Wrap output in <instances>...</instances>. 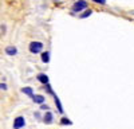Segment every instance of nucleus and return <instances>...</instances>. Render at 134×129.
<instances>
[{
    "mask_svg": "<svg viewBox=\"0 0 134 129\" xmlns=\"http://www.w3.org/2000/svg\"><path fill=\"white\" fill-rule=\"evenodd\" d=\"M42 49H43V45H42L40 42H31V43H30V51H31L32 54L40 52Z\"/></svg>",
    "mask_w": 134,
    "mask_h": 129,
    "instance_id": "obj_1",
    "label": "nucleus"
},
{
    "mask_svg": "<svg viewBox=\"0 0 134 129\" xmlns=\"http://www.w3.org/2000/svg\"><path fill=\"white\" fill-rule=\"evenodd\" d=\"M87 8V3L85 2V0H79V2H76L74 6H72V11L74 12H79V11Z\"/></svg>",
    "mask_w": 134,
    "mask_h": 129,
    "instance_id": "obj_2",
    "label": "nucleus"
},
{
    "mask_svg": "<svg viewBox=\"0 0 134 129\" xmlns=\"http://www.w3.org/2000/svg\"><path fill=\"white\" fill-rule=\"evenodd\" d=\"M24 124H26V121H24L23 117H16L15 121H14V128L15 129H20V128L24 126Z\"/></svg>",
    "mask_w": 134,
    "mask_h": 129,
    "instance_id": "obj_3",
    "label": "nucleus"
},
{
    "mask_svg": "<svg viewBox=\"0 0 134 129\" xmlns=\"http://www.w3.org/2000/svg\"><path fill=\"white\" fill-rule=\"evenodd\" d=\"M38 79H39L42 83H44V85H48V77H47V75L39 74V75H38Z\"/></svg>",
    "mask_w": 134,
    "mask_h": 129,
    "instance_id": "obj_4",
    "label": "nucleus"
},
{
    "mask_svg": "<svg viewBox=\"0 0 134 129\" xmlns=\"http://www.w3.org/2000/svg\"><path fill=\"white\" fill-rule=\"evenodd\" d=\"M5 52L8 54V55H16L18 50H16L15 47H12V46H8V47L5 49Z\"/></svg>",
    "mask_w": 134,
    "mask_h": 129,
    "instance_id": "obj_5",
    "label": "nucleus"
},
{
    "mask_svg": "<svg viewBox=\"0 0 134 129\" xmlns=\"http://www.w3.org/2000/svg\"><path fill=\"white\" fill-rule=\"evenodd\" d=\"M21 92H23L24 94H27V95H30V97H32V98H34V90H32L31 88H23V89H21Z\"/></svg>",
    "mask_w": 134,
    "mask_h": 129,
    "instance_id": "obj_6",
    "label": "nucleus"
},
{
    "mask_svg": "<svg viewBox=\"0 0 134 129\" xmlns=\"http://www.w3.org/2000/svg\"><path fill=\"white\" fill-rule=\"evenodd\" d=\"M42 61H43L44 63L50 62V52H48V51H46V52H43V54H42Z\"/></svg>",
    "mask_w": 134,
    "mask_h": 129,
    "instance_id": "obj_7",
    "label": "nucleus"
},
{
    "mask_svg": "<svg viewBox=\"0 0 134 129\" xmlns=\"http://www.w3.org/2000/svg\"><path fill=\"white\" fill-rule=\"evenodd\" d=\"M34 101L36 104H43L44 102V97L43 95H34Z\"/></svg>",
    "mask_w": 134,
    "mask_h": 129,
    "instance_id": "obj_8",
    "label": "nucleus"
},
{
    "mask_svg": "<svg viewBox=\"0 0 134 129\" xmlns=\"http://www.w3.org/2000/svg\"><path fill=\"white\" fill-rule=\"evenodd\" d=\"M52 121V113H46V116H44V122H46V124H50Z\"/></svg>",
    "mask_w": 134,
    "mask_h": 129,
    "instance_id": "obj_9",
    "label": "nucleus"
},
{
    "mask_svg": "<svg viewBox=\"0 0 134 129\" xmlns=\"http://www.w3.org/2000/svg\"><path fill=\"white\" fill-rule=\"evenodd\" d=\"M54 98H55V102H57V106H58V110H59L60 113H63V108H62V105H60V101L58 100V97H57V95H54Z\"/></svg>",
    "mask_w": 134,
    "mask_h": 129,
    "instance_id": "obj_10",
    "label": "nucleus"
},
{
    "mask_svg": "<svg viewBox=\"0 0 134 129\" xmlns=\"http://www.w3.org/2000/svg\"><path fill=\"white\" fill-rule=\"evenodd\" d=\"M60 124H63V125H71L72 122L69 120V118H66V117H63L62 120H60Z\"/></svg>",
    "mask_w": 134,
    "mask_h": 129,
    "instance_id": "obj_11",
    "label": "nucleus"
},
{
    "mask_svg": "<svg viewBox=\"0 0 134 129\" xmlns=\"http://www.w3.org/2000/svg\"><path fill=\"white\" fill-rule=\"evenodd\" d=\"M91 14H93V11H91V9H87L86 12H83V14L81 15V18H82V19H85V18H87V16H90Z\"/></svg>",
    "mask_w": 134,
    "mask_h": 129,
    "instance_id": "obj_12",
    "label": "nucleus"
},
{
    "mask_svg": "<svg viewBox=\"0 0 134 129\" xmlns=\"http://www.w3.org/2000/svg\"><path fill=\"white\" fill-rule=\"evenodd\" d=\"M93 2H95V3H99V4H105V3H106V0H93Z\"/></svg>",
    "mask_w": 134,
    "mask_h": 129,
    "instance_id": "obj_13",
    "label": "nucleus"
},
{
    "mask_svg": "<svg viewBox=\"0 0 134 129\" xmlns=\"http://www.w3.org/2000/svg\"><path fill=\"white\" fill-rule=\"evenodd\" d=\"M40 108H42V109H43V110H47V109H48V106H47V105H42Z\"/></svg>",
    "mask_w": 134,
    "mask_h": 129,
    "instance_id": "obj_14",
    "label": "nucleus"
}]
</instances>
